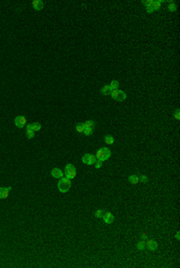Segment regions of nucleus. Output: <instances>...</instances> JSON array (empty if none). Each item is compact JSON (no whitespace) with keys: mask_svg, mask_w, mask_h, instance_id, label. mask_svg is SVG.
I'll list each match as a JSON object with an SVG mask.
<instances>
[{"mask_svg":"<svg viewBox=\"0 0 180 268\" xmlns=\"http://www.w3.org/2000/svg\"><path fill=\"white\" fill-rule=\"evenodd\" d=\"M70 188H71V179H69L67 177H61L58 183V189L61 193H67Z\"/></svg>","mask_w":180,"mask_h":268,"instance_id":"f257e3e1","label":"nucleus"},{"mask_svg":"<svg viewBox=\"0 0 180 268\" xmlns=\"http://www.w3.org/2000/svg\"><path fill=\"white\" fill-rule=\"evenodd\" d=\"M111 158V150L108 149V148H100L96 153V159H98L100 161H106V160H108V159Z\"/></svg>","mask_w":180,"mask_h":268,"instance_id":"f03ea898","label":"nucleus"},{"mask_svg":"<svg viewBox=\"0 0 180 268\" xmlns=\"http://www.w3.org/2000/svg\"><path fill=\"white\" fill-rule=\"evenodd\" d=\"M76 168H75V166L72 165V164H67L66 167H65V173H64V176L65 177H67L69 179H73L76 177Z\"/></svg>","mask_w":180,"mask_h":268,"instance_id":"7ed1b4c3","label":"nucleus"},{"mask_svg":"<svg viewBox=\"0 0 180 268\" xmlns=\"http://www.w3.org/2000/svg\"><path fill=\"white\" fill-rule=\"evenodd\" d=\"M111 96L113 97L114 100H117V101H124L125 99H126V94H125V91L115 89V90H112L111 91Z\"/></svg>","mask_w":180,"mask_h":268,"instance_id":"20e7f679","label":"nucleus"},{"mask_svg":"<svg viewBox=\"0 0 180 268\" xmlns=\"http://www.w3.org/2000/svg\"><path fill=\"white\" fill-rule=\"evenodd\" d=\"M14 125L17 126V128H24V126H27V118L23 117V116H18V117L14 118Z\"/></svg>","mask_w":180,"mask_h":268,"instance_id":"39448f33","label":"nucleus"},{"mask_svg":"<svg viewBox=\"0 0 180 268\" xmlns=\"http://www.w3.org/2000/svg\"><path fill=\"white\" fill-rule=\"evenodd\" d=\"M84 164H87V165H95V162H96V156L95 155H92V154H85L83 158H82Z\"/></svg>","mask_w":180,"mask_h":268,"instance_id":"423d86ee","label":"nucleus"},{"mask_svg":"<svg viewBox=\"0 0 180 268\" xmlns=\"http://www.w3.org/2000/svg\"><path fill=\"white\" fill-rule=\"evenodd\" d=\"M102 218H103V221L107 224V225H111L112 222L114 221V215L109 212H104L103 215H102Z\"/></svg>","mask_w":180,"mask_h":268,"instance_id":"0eeeda50","label":"nucleus"},{"mask_svg":"<svg viewBox=\"0 0 180 268\" xmlns=\"http://www.w3.org/2000/svg\"><path fill=\"white\" fill-rule=\"evenodd\" d=\"M145 247L149 249V250H151V251H154V250H156L157 249V243L155 241H152V239H148L146 238L145 239Z\"/></svg>","mask_w":180,"mask_h":268,"instance_id":"6e6552de","label":"nucleus"},{"mask_svg":"<svg viewBox=\"0 0 180 268\" xmlns=\"http://www.w3.org/2000/svg\"><path fill=\"white\" fill-rule=\"evenodd\" d=\"M50 174H52V177L53 178H61L64 177V172L60 170V168H53L52 171H50Z\"/></svg>","mask_w":180,"mask_h":268,"instance_id":"1a4fd4ad","label":"nucleus"},{"mask_svg":"<svg viewBox=\"0 0 180 268\" xmlns=\"http://www.w3.org/2000/svg\"><path fill=\"white\" fill-rule=\"evenodd\" d=\"M10 191H11V188H0V199H7L10 195Z\"/></svg>","mask_w":180,"mask_h":268,"instance_id":"9d476101","label":"nucleus"},{"mask_svg":"<svg viewBox=\"0 0 180 268\" xmlns=\"http://www.w3.org/2000/svg\"><path fill=\"white\" fill-rule=\"evenodd\" d=\"M33 7H34L35 11H41L43 8V2L41 0H34L33 1Z\"/></svg>","mask_w":180,"mask_h":268,"instance_id":"9b49d317","label":"nucleus"},{"mask_svg":"<svg viewBox=\"0 0 180 268\" xmlns=\"http://www.w3.org/2000/svg\"><path fill=\"white\" fill-rule=\"evenodd\" d=\"M129 182H130L131 184H133V185H136V184L140 183V182H139V178H138V176H137V174H132V176H130V177H129Z\"/></svg>","mask_w":180,"mask_h":268,"instance_id":"f8f14e48","label":"nucleus"},{"mask_svg":"<svg viewBox=\"0 0 180 268\" xmlns=\"http://www.w3.org/2000/svg\"><path fill=\"white\" fill-rule=\"evenodd\" d=\"M27 128V137L28 138H34L35 137V131L31 129V126H30V124L25 126Z\"/></svg>","mask_w":180,"mask_h":268,"instance_id":"ddd939ff","label":"nucleus"},{"mask_svg":"<svg viewBox=\"0 0 180 268\" xmlns=\"http://www.w3.org/2000/svg\"><path fill=\"white\" fill-rule=\"evenodd\" d=\"M111 91H112V89H111V87H109V85H104L103 88H102V90H101V93H102L103 95L111 94Z\"/></svg>","mask_w":180,"mask_h":268,"instance_id":"4468645a","label":"nucleus"},{"mask_svg":"<svg viewBox=\"0 0 180 268\" xmlns=\"http://www.w3.org/2000/svg\"><path fill=\"white\" fill-rule=\"evenodd\" d=\"M84 129H85V128H84L83 123H78L76 125V130H77V132H79V134H82V132L84 131Z\"/></svg>","mask_w":180,"mask_h":268,"instance_id":"2eb2a0df","label":"nucleus"},{"mask_svg":"<svg viewBox=\"0 0 180 268\" xmlns=\"http://www.w3.org/2000/svg\"><path fill=\"white\" fill-rule=\"evenodd\" d=\"M30 126H31V129H33L35 132L41 129V124L40 123H33V124H30Z\"/></svg>","mask_w":180,"mask_h":268,"instance_id":"dca6fc26","label":"nucleus"},{"mask_svg":"<svg viewBox=\"0 0 180 268\" xmlns=\"http://www.w3.org/2000/svg\"><path fill=\"white\" fill-rule=\"evenodd\" d=\"M161 4H162V2H161L160 0H156V1H154V2H152V7H154V10H155V11L160 10V7H161Z\"/></svg>","mask_w":180,"mask_h":268,"instance_id":"f3484780","label":"nucleus"},{"mask_svg":"<svg viewBox=\"0 0 180 268\" xmlns=\"http://www.w3.org/2000/svg\"><path fill=\"white\" fill-rule=\"evenodd\" d=\"M168 10H169L171 12H174V11H177V5H175V2H173V1H169V5H168Z\"/></svg>","mask_w":180,"mask_h":268,"instance_id":"a211bd4d","label":"nucleus"},{"mask_svg":"<svg viewBox=\"0 0 180 268\" xmlns=\"http://www.w3.org/2000/svg\"><path fill=\"white\" fill-rule=\"evenodd\" d=\"M144 248H145V242L140 239V241L137 243V249H138V250H144Z\"/></svg>","mask_w":180,"mask_h":268,"instance_id":"6ab92c4d","label":"nucleus"},{"mask_svg":"<svg viewBox=\"0 0 180 268\" xmlns=\"http://www.w3.org/2000/svg\"><path fill=\"white\" fill-rule=\"evenodd\" d=\"M109 87H111L112 90H115L119 88V82L118 81H112V83L109 84Z\"/></svg>","mask_w":180,"mask_h":268,"instance_id":"aec40b11","label":"nucleus"},{"mask_svg":"<svg viewBox=\"0 0 180 268\" xmlns=\"http://www.w3.org/2000/svg\"><path fill=\"white\" fill-rule=\"evenodd\" d=\"M94 125H95V123H94L92 120H87V122L84 123V128H90V129H94Z\"/></svg>","mask_w":180,"mask_h":268,"instance_id":"412c9836","label":"nucleus"},{"mask_svg":"<svg viewBox=\"0 0 180 268\" xmlns=\"http://www.w3.org/2000/svg\"><path fill=\"white\" fill-rule=\"evenodd\" d=\"M104 142H106L107 144H113V143H114V138L112 137V136H106V137H104Z\"/></svg>","mask_w":180,"mask_h":268,"instance_id":"4be33fe9","label":"nucleus"},{"mask_svg":"<svg viewBox=\"0 0 180 268\" xmlns=\"http://www.w3.org/2000/svg\"><path fill=\"white\" fill-rule=\"evenodd\" d=\"M103 213H104V210H102V209H98V210H96V212H95V216H96V218H102Z\"/></svg>","mask_w":180,"mask_h":268,"instance_id":"5701e85b","label":"nucleus"},{"mask_svg":"<svg viewBox=\"0 0 180 268\" xmlns=\"http://www.w3.org/2000/svg\"><path fill=\"white\" fill-rule=\"evenodd\" d=\"M152 2H154L152 0H143V1H142V4H143L144 6H146V7H148V6H151Z\"/></svg>","mask_w":180,"mask_h":268,"instance_id":"b1692460","label":"nucleus"},{"mask_svg":"<svg viewBox=\"0 0 180 268\" xmlns=\"http://www.w3.org/2000/svg\"><path fill=\"white\" fill-rule=\"evenodd\" d=\"M84 135H87V136H90L91 134H92V129H90V128H85L83 131Z\"/></svg>","mask_w":180,"mask_h":268,"instance_id":"393cba45","label":"nucleus"},{"mask_svg":"<svg viewBox=\"0 0 180 268\" xmlns=\"http://www.w3.org/2000/svg\"><path fill=\"white\" fill-rule=\"evenodd\" d=\"M138 178H139V182H143V183H146V182H148V178H146V176H144V174L138 176Z\"/></svg>","mask_w":180,"mask_h":268,"instance_id":"a878e982","label":"nucleus"},{"mask_svg":"<svg viewBox=\"0 0 180 268\" xmlns=\"http://www.w3.org/2000/svg\"><path fill=\"white\" fill-rule=\"evenodd\" d=\"M146 238H148V233H146L145 231H144V232H142V236H140V239H142V241H145Z\"/></svg>","mask_w":180,"mask_h":268,"instance_id":"bb28decb","label":"nucleus"},{"mask_svg":"<svg viewBox=\"0 0 180 268\" xmlns=\"http://www.w3.org/2000/svg\"><path fill=\"white\" fill-rule=\"evenodd\" d=\"M152 11H155V10H154V7H152V5H151V6H148V7H146V12H148V13H151Z\"/></svg>","mask_w":180,"mask_h":268,"instance_id":"cd10ccee","label":"nucleus"},{"mask_svg":"<svg viewBox=\"0 0 180 268\" xmlns=\"http://www.w3.org/2000/svg\"><path fill=\"white\" fill-rule=\"evenodd\" d=\"M174 117H175V119H178V120L180 119V112H179V110L175 111V114H174Z\"/></svg>","mask_w":180,"mask_h":268,"instance_id":"c85d7f7f","label":"nucleus"},{"mask_svg":"<svg viewBox=\"0 0 180 268\" xmlns=\"http://www.w3.org/2000/svg\"><path fill=\"white\" fill-rule=\"evenodd\" d=\"M95 166H96V168H100V167L102 166V161H100V160H97L96 162H95Z\"/></svg>","mask_w":180,"mask_h":268,"instance_id":"c756f323","label":"nucleus"},{"mask_svg":"<svg viewBox=\"0 0 180 268\" xmlns=\"http://www.w3.org/2000/svg\"><path fill=\"white\" fill-rule=\"evenodd\" d=\"M175 238H177V239H180V234L177 233V234H175Z\"/></svg>","mask_w":180,"mask_h":268,"instance_id":"7c9ffc66","label":"nucleus"}]
</instances>
